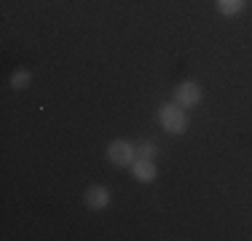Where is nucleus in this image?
<instances>
[{
  "instance_id": "1",
  "label": "nucleus",
  "mask_w": 252,
  "mask_h": 241,
  "mask_svg": "<svg viewBox=\"0 0 252 241\" xmlns=\"http://www.w3.org/2000/svg\"><path fill=\"white\" fill-rule=\"evenodd\" d=\"M158 120L169 134H185L188 131V113L185 107H180L177 102H166V105L158 107Z\"/></svg>"
},
{
  "instance_id": "2",
  "label": "nucleus",
  "mask_w": 252,
  "mask_h": 241,
  "mask_svg": "<svg viewBox=\"0 0 252 241\" xmlns=\"http://www.w3.org/2000/svg\"><path fill=\"white\" fill-rule=\"evenodd\" d=\"M137 158V150L131 142L126 140H113L107 145V161L113 166H131V161Z\"/></svg>"
},
{
  "instance_id": "3",
  "label": "nucleus",
  "mask_w": 252,
  "mask_h": 241,
  "mask_svg": "<svg viewBox=\"0 0 252 241\" xmlns=\"http://www.w3.org/2000/svg\"><path fill=\"white\" fill-rule=\"evenodd\" d=\"M201 86L199 83H193V81H185V83H180V86L175 89V102L180 107H196L201 102Z\"/></svg>"
},
{
  "instance_id": "4",
  "label": "nucleus",
  "mask_w": 252,
  "mask_h": 241,
  "mask_svg": "<svg viewBox=\"0 0 252 241\" xmlns=\"http://www.w3.org/2000/svg\"><path fill=\"white\" fill-rule=\"evenodd\" d=\"M83 204L89 209H105L110 204V190L105 185H92V188L83 190Z\"/></svg>"
},
{
  "instance_id": "5",
  "label": "nucleus",
  "mask_w": 252,
  "mask_h": 241,
  "mask_svg": "<svg viewBox=\"0 0 252 241\" xmlns=\"http://www.w3.org/2000/svg\"><path fill=\"white\" fill-rule=\"evenodd\" d=\"M129 169L134 174V180H140V182H153L158 177V169H156L153 158H134Z\"/></svg>"
},
{
  "instance_id": "6",
  "label": "nucleus",
  "mask_w": 252,
  "mask_h": 241,
  "mask_svg": "<svg viewBox=\"0 0 252 241\" xmlns=\"http://www.w3.org/2000/svg\"><path fill=\"white\" fill-rule=\"evenodd\" d=\"M244 5H247V0H218V11L228 19H233V16H239L244 11Z\"/></svg>"
},
{
  "instance_id": "7",
  "label": "nucleus",
  "mask_w": 252,
  "mask_h": 241,
  "mask_svg": "<svg viewBox=\"0 0 252 241\" xmlns=\"http://www.w3.org/2000/svg\"><path fill=\"white\" fill-rule=\"evenodd\" d=\"M32 83V72L30 70H14L11 72V86L14 89H27Z\"/></svg>"
},
{
  "instance_id": "8",
  "label": "nucleus",
  "mask_w": 252,
  "mask_h": 241,
  "mask_svg": "<svg viewBox=\"0 0 252 241\" xmlns=\"http://www.w3.org/2000/svg\"><path fill=\"white\" fill-rule=\"evenodd\" d=\"M134 150H137V158H156V142L151 140H142V142H137L134 145Z\"/></svg>"
}]
</instances>
